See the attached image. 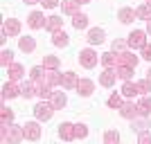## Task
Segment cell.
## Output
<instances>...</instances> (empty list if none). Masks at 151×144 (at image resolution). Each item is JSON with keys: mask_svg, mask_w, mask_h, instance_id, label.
Returning <instances> with one entry per match:
<instances>
[{"mask_svg": "<svg viewBox=\"0 0 151 144\" xmlns=\"http://www.w3.org/2000/svg\"><path fill=\"white\" fill-rule=\"evenodd\" d=\"M0 138H2V142H23V138H25V131H23V126L2 124Z\"/></svg>", "mask_w": 151, "mask_h": 144, "instance_id": "1", "label": "cell"}, {"mask_svg": "<svg viewBox=\"0 0 151 144\" xmlns=\"http://www.w3.org/2000/svg\"><path fill=\"white\" fill-rule=\"evenodd\" d=\"M54 110H57V108L52 106V101L50 104H47V101H38L36 106H34V117H36L38 122H47V119H52Z\"/></svg>", "mask_w": 151, "mask_h": 144, "instance_id": "2", "label": "cell"}, {"mask_svg": "<svg viewBox=\"0 0 151 144\" xmlns=\"http://www.w3.org/2000/svg\"><path fill=\"white\" fill-rule=\"evenodd\" d=\"M79 63H81L83 68L90 70V68H95V65L99 63V57H97V52H95V50H90V47H88V50L79 52Z\"/></svg>", "mask_w": 151, "mask_h": 144, "instance_id": "3", "label": "cell"}, {"mask_svg": "<svg viewBox=\"0 0 151 144\" xmlns=\"http://www.w3.org/2000/svg\"><path fill=\"white\" fill-rule=\"evenodd\" d=\"M18 34H20V23L14 18H7L5 25H2V38L0 41H5L7 36H18Z\"/></svg>", "mask_w": 151, "mask_h": 144, "instance_id": "4", "label": "cell"}, {"mask_svg": "<svg viewBox=\"0 0 151 144\" xmlns=\"http://www.w3.org/2000/svg\"><path fill=\"white\" fill-rule=\"evenodd\" d=\"M147 32H142V29H135V32H131L129 34V45L131 47H135V50H142L147 45Z\"/></svg>", "mask_w": 151, "mask_h": 144, "instance_id": "5", "label": "cell"}, {"mask_svg": "<svg viewBox=\"0 0 151 144\" xmlns=\"http://www.w3.org/2000/svg\"><path fill=\"white\" fill-rule=\"evenodd\" d=\"M120 115L124 119H135L140 115L138 104H135V101H126V104H122V106H120Z\"/></svg>", "mask_w": 151, "mask_h": 144, "instance_id": "6", "label": "cell"}, {"mask_svg": "<svg viewBox=\"0 0 151 144\" xmlns=\"http://www.w3.org/2000/svg\"><path fill=\"white\" fill-rule=\"evenodd\" d=\"M115 81H117V72H115V68H106L99 75V86H104V88H111Z\"/></svg>", "mask_w": 151, "mask_h": 144, "instance_id": "7", "label": "cell"}, {"mask_svg": "<svg viewBox=\"0 0 151 144\" xmlns=\"http://www.w3.org/2000/svg\"><path fill=\"white\" fill-rule=\"evenodd\" d=\"M23 131H25V140L36 142V140L41 138V126H38L36 122H27V124L23 126Z\"/></svg>", "mask_w": 151, "mask_h": 144, "instance_id": "8", "label": "cell"}, {"mask_svg": "<svg viewBox=\"0 0 151 144\" xmlns=\"http://www.w3.org/2000/svg\"><path fill=\"white\" fill-rule=\"evenodd\" d=\"M45 20H47V18H45L41 11H32L29 18H27V25H29L32 29H43V27H45Z\"/></svg>", "mask_w": 151, "mask_h": 144, "instance_id": "9", "label": "cell"}, {"mask_svg": "<svg viewBox=\"0 0 151 144\" xmlns=\"http://www.w3.org/2000/svg\"><path fill=\"white\" fill-rule=\"evenodd\" d=\"M59 138L70 142V140H75V124H70V122H63L59 124Z\"/></svg>", "mask_w": 151, "mask_h": 144, "instance_id": "10", "label": "cell"}, {"mask_svg": "<svg viewBox=\"0 0 151 144\" xmlns=\"http://www.w3.org/2000/svg\"><path fill=\"white\" fill-rule=\"evenodd\" d=\"M16 95H20V86L18 81H9L2 86V99H14Z\"/></svg>", "mask_w": 151, "mask_h": 144, "instance_id": "11", "label": "cell"}, {"mask_svg": "<svg viewBox=\"0 0 151 144\" xmlns=\"http://www.w3.org/2000/svg\"><path fill=\"white\" fill-rule=\"evenodd\" d=\"M77 92L81 95V97H88V95L95 92V83L90 81V79H79V83H77Z\"/></svg>", "mask_w": 151, "mask_h": 144, "instance_id": "12", "label": "cell"}, {"mask_svg": "<svg viewBox=\"0 0 151 144\" xmlns=\"http://www.w3.org/2000/svg\"><path fill=\"white\" fill-rule=\"evenodd\" d=\"M77 83H79V79H77L75 72H65V75H61V86H63V90H72V88H77Z\"/></svg>", "mask_w": 151, "mask_h": 144, "instance_id": "13", "label": "cell"}, {"mask_svg": "<svg viewBox=\"0 0 151 144\" xmlns=\"http://www.w3.org/2000/svg\"><path fill=\"white\" fill-rule=\"evenodd\" d=\"M52 43L57 45V47H68L70 38H68V34L63 29H57V32H52Z\"/></svg>", "mask_w": 151, "mask_h": 144, "instance_id": "14", "label": "cell"}, {"mask_svg": "<svg viewBox=\"0 0 151 144\" xmlns=\"http://www.w3.org/2000/svg\"><path fill=\"white\" fill-rule=\"evenodd\" d=\"M117 59H120L117 65H129V68H135V65H138V57L131 54V52H122V54H117Z\"/></svg>", "mask_w": 151, "mask_h": 144, "instance_id": "15", "label": "cell"}, {"mask_svg": "<svg viewBox=\"0 0 151 144\" xmlns=\"http://www.w3.org/2000/svg\"><path fill=\"white\" fill-rule=\"evenodd\" d=\"M88 43H90V45H99V43H104V29H99V27H93V29L88 32Z\"/></svg>", "mask_w": 151, "mask_h": 144, "instance_id": "16", "label": "cell"}, {"mask_svg": "<svg viewBox=\"0 0 151 144\" xmlns=\"http://www.w3.org/2000/svg\"><path fill=\"white\" fill-rule=\"evenodd\" d=\"M79 0H63L61 7H63V14H70V16H75V14H79Z\"/></svg>", "mask_w": 151, "mask_h": 144, "instance_id": "17", "label": "cell"}, {"mask_svg": "<svg viewBox=\"0 0 151 144\" xmlns=\"http://www.w3.org/2000/svg\"><path fill=\"white\" fill-rule=\"evenodd\" d=\"M101 63H104V68H117V52H106V54H101Z\"/></svg>", "mask_w": 151, "mask_h": 144, "instance_id": "18", "label": "cell"}, {"mask_svg": "<svg viewBox=\"0 0 151 144\" xmlns=\"http://www.w3.org/2000/svg\"><path fill=\"white\" fill-rule=\"evenodd\" d=\"M18 47H20L23 52H27V54H29V52H34V50H36V41H34L32 36L18 38Z\"/></svg>", "mask_w": 151, "mask_h": 144, "instance_id": "19", "label": "cell"}, {"mask_svg": "<svg viewBox=\"0 0 151 144\" xmlns=\"http://www.w3.org/2000/svg\"><path fill=\"white\" fill-rule=\"evenodd\" d=\"M135 16H138V11H135V9H129V7H124V9L117 11V18H120L122 23H133Z\"/></svg>", "mask_w": 151, "mask_h": 144, "instance_id": "20", "label": "cell"}, {"mask_svg": "<svg viewBox=\"0 0 151 144\" xmlns=\"http://www.w3.org/2000/svg\"><path fill=\"white\" fill-rule=\"evenodd\" d=\"M63 27V18L61 16H50V18L45 20V29L47 32H57V29H61Z\"/></svg>", "mask_w": 151, "mask_h": 144, "instance_id": "21", "label": "cell"}, {"mask_svg": "<svg viewBox=\"0 0 151 144\" xmlns=\"http://www.w3.org/2000/svg\"><path fill=\"white\" fill-rule=\"evenodd\" d=\"M50 101H52V106L59 110V108H63L65 104H68V97H65V92H52L50 95Z\"/></svg>", "mask_w": 151, "mask_h": 144, "instance_id": "22", "label": "cell"}, {"mask_svg": "<svg viewBox=\"0 0 151 144\" xmlns=\"http://www.w3.org/2000/svg\"><path fill=\"white\" fill-rule=\"evenodd\" d=\"M7 70H9L12 81H20V79H23V75H25V70H23V65H20V63H12Z\"/></svg>", "mask_w": 151, "mask_h": 144, "instance_id": "23", "label": "cell"}, {"mask_svg": "<svg viewBox=\"0 0 151 144\" xmlns=\"http://www.w3.org/2000/svg\"><path fill=\"white\" fill-rule=\"evenodd\" d=\"M72 27L75 29H86L88 27V16L86 14H75L72 16Z\"/></svg>", "mask_w": 151, "mask_h": 144, "instance_id": "24", "label": "cell"}, {"mask_svg": "<svg viewBox=\"0 0 151 144\" xmlns=\"http://www.w3.org/2000/svg\"><path fill=\"white\" fill-rule=\"evenodd\" d=\"M138 110H140V115H145V117H147V115H151V97H147V95H145V97L138 101Z\"/></svg>", "mask_w": 151, "mask_h": 144, "instance_id": "25", "label": "cell"}, {"mask_svg": "<svg viewBox=\"0 0 151 144\" xmlns=\"http://www.w3.org/2000/svg\"><path fill=\"white\" fill-rule=\"evenodd\" d=\"M122 95H124V97H135V95H138V83H133L131 79L124 81V86H122Z\"/></svg>", "mask_w": 151, "mask_h": 144, "instance_id": "26", "label": "cell"}, {"mask_svg": "<svg viewBox=\"0 0 151 144\" xmlns=\"http://www.w3.org/2000/svg\"><path fill=\"white\" fill-rule=\"evenodd\" d=\"M133 122V131H138V133H142V131H147V128H149V119L145 117V115H142V119H131Z\"/></svg>", "mask_w": 151, "mask_h": 144, "instance_id": "27", "label": "cell"}, {"mask_svg": "<svg viewBox=\"0 0 151 144\" xmlns=\"http://www.w3.org/2000/svg\"><path fill=\"white\" fill-rule=\"evenodd\" d=\"M135 11H138V18H142V20H151V5H149V2L140 5Z\"/></svg>", "mask_w": 151, "mask_h": 144, "instance_id": "28", "label": "cell"}, {"mask_svg": "<svg viewBox=\"0 0 151 144\" xmlns=\"http://www.w3.org/2000/svg\"><path fill=\"white\" fill-rule=\"evenodd\" d=\"M115 72H117V77H120V79L129 81V79H131V75H133V68H129V65H117V68H115Z\"/></svg>", "mask_w": 151, "mask_h": 144, "instance_id": "29", "label": "cell"}, {"mask_svg": "<svg viewBox=\"0 0 151 144\" xmlns=\"http://www.w3.org/2000/svg\"><path fill=\"white\" fill-rule=\"evenodd\" d=\"M59 65H61V61L57 57H43V68L45 70H57Z\"/></svg>", "mask_w": 151, "mask_h": 144, "instance_id": "30", "label": "cell"}, {"mask_svg": "<svg viewBox=\"0 0 151 144\" xmlns=\"http://www.w3.org/2000/svg\"><path fill=\"white\" fill-rule=\"evenodd\" d=\"M0 122H2V124H12V122H14V113H12V108H7V106L0 108Z\"/></svg>", "mask_w": 151, "mask_h": 144, "instance_id": "31", "label": "cell"}, {"mask_svg": "<svg viewBox=\"0 0 151 144\" xmlns=\"http://www.w3.org/2000/svg\"><path fill=\"white\" fill-rule=\"evenodd\" d=\"M0 65H2V68H9V65H12L14 63V52L12 50H2V54H0Z\"/></svg>", "mask_w": 151, "mask_h": 144, "instance_id": "32", "label": "cell"}, {"mask_svg": "<svg viewBox=\"0 0 151 144\" xmlns=\"http://www.w3.org/2000/svg\"><path fill=\"white\" fill-rule=\"evenodd\" d=\"M135 83H138V92L140 95H147L151 90V81L149 79H142V81H135Z\"/></svg>", "mask_w": 151, "mask_h": 144, "instance_id": "33", "label": "cell"}, {"mask_svg": "<svg viewBox=\"0 0 151 144\" xmlns=\"http://www.w3.org/2000/svg\"><path fill=\"white\" fill-rule=\"evenodd\" d=\"M88 135V128L83 124H75V140H81V138H86Z\"/></svg>", "mask_w": 151, "mask_h": 144, "instance_id": "34", "label": "cell"}, {"mask_svg": "<svg viewBox=\"0 0 151 144\" xmlns=\"http://www.w3.org/2000/svg\"><path fill=\"white\" fill-rule=\"evenodd\" d=\"M122 104H124V101H122V97H120V95H117V92L108 97V106H111V108H120Z\"/></svg>", "mask_w": 151, "mask_h": 144, "instance_id": "35", "label": "cell"}, {"mask_svg": "<svg viewBox=\"0 0 151 144\" xmlns=\"http://www.w3.org/2000/svg\"><path fill=\"white\" fill-rule=\"evenodd\" d=\"M104 142H120V133L117 131H106L104 133Z\"/></svg>", "mask_w": 151, "mask_h": 144, "instance_id": "36", "label": "cell"}, {"mask_svg": "<svg viewBox=\"0 0 151 144\" xmlns=\"http://www.w3.org/2000/svg\"><path fill=\"white\" fill-rule=\"evenodd\" d=\"M43 72H45V68H43V65H36V68H32L29 77H32V79H41V77H43Z\"/></svg>", "mask_w": 151, "mask_h": 144, "instance_id": "37", "label": "cell"}, {"mask_svg": "<svg viewBox=\"0 0 151 144\" xmlns=\"http://www.w3.org/2000/svg\"><path fill=\"white\" fill-rule=\"evenodd\" d=\"M140 57L142 59H147V61H151V43H147L142 50H140Z\"/></svg>", "mask_w": 151, "mask_h": 144, "instance_id": "38", "label": "cell"}, {"mask_svg": "<svg viewBox=\"0 0 151 144\" xmlns=\"http://www.w3.org/2000/svg\"><path fill=\"white\" fill-rule=\"evenodd\" d=\"M138 142H140V144H149V142H151V133H149V131H142V133L138 135Z\"/></svg>", "mask_w": 151, "mask_h": 144, "instance_id": "39", "label": "cell"}, {"mask_svg": "<svg viewBox=\"0 0 151 144\" xmlns=\"http://www.w3.org/2000/svg\"><path fill=\"white\" fill-rule=\"evenodd\" d=\"M38 5H43L45 9H54L59 5V0H38Z\"/></svg>", "mask_w": 151, "mask_h": 144, "instance_id": "40", "label": "cell"}, {"mask_svg": "<svg viewBox=\"0 0 151 144\" xmlns=\"http://www.w3.org/2000/svg\"><path fill=\"white\" fill-rule=\"evenodd\" d=\"M111 47H113V52H122L126 47V43L124 41H113V45H111Z\"/></svg>", "mask_w": 151, "mask_h": 144, "instance_id": "41", "label": "cell"}, {"mask_svg": "<svg viewBox=\"0 0 151 144\" xmlns=\"http://www.w3.org/2000/svg\"><path fill=\"white\" fill-rule=\"evenodd\" d=\"M147 32L151 34V20H147Z\"/></svg>", "mask_w": 151, "mask_h": 144, "instance_id": "42", "label": "cell"}, {"mask_svg": "<svg viewBox=\"0 0 151 144\" xmlns=\"http://www.w3.org/2000/svg\"><path fill=\"white\" fill-rule=\"evenodd\" d=\"M147 79H149V81H151V68L147 70Z\"/></svg>", "mask_w": 151, "mask_h": 144, "instance_id": "43", "label": "cell"}, {"mask_svg": "<svg viewBox=\"0 0 151 144\" xmlns=\"http://www.w3.org/2000/svg\"><path fill=\"white\" fill-rule=\"evenodd\" d=\"M25 2L27 5H34V2H38V0H25Z\"/></svg>", "mask_w": 151, "mask_h": 144, "instance_id": "44", "label": "cell"}, {"mask_svg": "<svg viewBox=\"0 0 151 144\" xmlns=\"http://www.w3.org/2000/svg\"><path fill=\"white\" fill-rule=\"evenodd\" d=\"M79 2H90V0H79Z\"/></svg>", "mask_w": 151, "mask_h": 144, "instance_id": "45", "label": "cell"}, {"mask_svg": "<svg viewBox=\"0 0 151 144\" xmlns=\"http://www.w3.org/2000/svg\"><path fill=\"white\" fill-rule=\"evenodd\" d=\"M147 2H149V5H151V0H147Z\"/></svg>", "mask_w": 151, "mask_h": 144, "instance_id": "46", "label": "cell"}]
</instances>
